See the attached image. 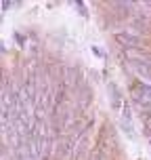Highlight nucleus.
<instances>
[{"label": "nucleus", "instance_id": "1", "mask_svg": "<svg viewBox=\"0 0 151 160\" xmlns=\"http://www.w3.org/2000/svg\"><path fill=\"white\" fill-rule=\"evenodd\" d=\"M116 42H118L120 47L128 48V51H136V48H143V40L136 32L132 30H124V32H116Z\"/></svg>", "mask_w": 151, "mask_h": 160}]
</instances>
